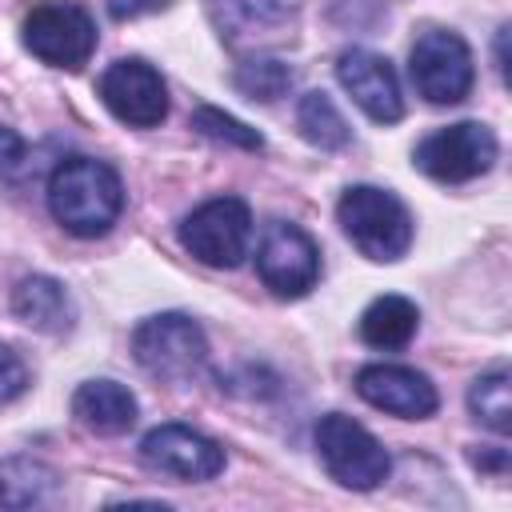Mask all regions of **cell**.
I'll use <instances>...</instances> for the list:
<instances>
[{"instance_id":"6da1fadb","label":"cell","mask_w":512,"mask_h":512,"mask_svg":"<svg viewBox=\"0 0 512 512\" xmlns=\"http://www.w3.org/2000/svg\"><path fill=\"white\" fill-rule=\"evenodd\" d=\"M48 208L72 236H104L124 212V184L116 168L92 156H68L48 176Z\"/></svg>"},{"instance_id":"7a4b0ae2","label":"cell","mask_w":512,"mask_h":512,"mask_svg":"<svg viewBox=\"0 0 512 512\" xmlns=\"http://www.w3.org/2000/svg\"><path fill=\"white\" fill-rule=\"evenodd\" d=\"M336 220L344 228V236L368 256V260H400L412 244V216L408 208L372 184H352L344 188L340 204H336Z\"/></svg>"},{"instance_id":"3957f363","label":"cell","mask_w":512,"mask_h":512,"mask_svg":"<svg viewBox=\"0 0 512 512\" xmlns=\"http://www.w3.org/2000/svg\"><path fill=\"white\" fill-rule=\"evenodd\" d=\"M132 356L136 364L168 384H184L192 380L204 360H208V340L200 332V324L184 312H160L136 324L132 332Z\"/></svg>"},{"instance_id":"277c9868","label":"cell","mask_w":512,"mask_h":512,"mask_svg":"<svg viewBox=\"0 0 512 512\" xmlns=\"http://www.w3.org/2000/svg\"><path fill=\"white\" fill-rule=\"evenodd\" d=\"M180 244L208 268H236L252 244V212L240 196H216L180 220Z\"/></svg>"},{"instance_id":"5b68a950","label":"cell","mask_w":512,"mask_h":512,"mask_svg":"<svg viewBox=\"0 0 512 512\" xmlns=\"http://www.w3.org/2000/svg\"><path fill=\"white\" fill-rule=\"evenodd\" d=\"M316 448H320L328 476L344 488H356V492L376 488L392 468L384 444L344 412H328L316 424Z\"/></svg>"},{"instance_id":"8992f818","label":"cell","mask_w":512,"mask_h":512,"mask_svg":"<svg viewBox=\"0 0 512 512\" xmlns=\"http://www.w3.org/2000/svg\"><path fill=\"white\" fill-rule=\"evenodd\" d=\"M408 72H412L416 92L428 104H460L476 80L472 48L456 32H444V28H432L412 44Z\"/></svg>"},{"instance_id":"52a82bcc","label":"cell","mask_w":512,"mask_h":512,"mask_svg":"<svg viewBox=\"0 0 512 512\" xmlns=\"http://www.w3.org/2000/svg\"><path fill=\"white\" fill-rule=\"evenodd\" d=\"M496 152H500V144L488 124L460 120V124H448V128L432 132L428 140H420L416 164H420V172H428L440 184H464V180L484 176L496 164Z\"/></svg>"},{"instance_id":"ba28073f","label":"cell","mask_w":512,"mask_h":512,"mask_svg":"<svg viewBox=\"0 0 512 512\" xmlns=\"http://www.w3.org/2000/svg\"><path fill=\"white\" fill-rule=\"evenodd\" d=\"M24 48L52 68H80L96 52V24L76 4H40L24 20Z\"/></svg>"},{"instance_id":"9c48e42d","label":"cell","mask_w":512,"mask_h":512,"mask_svg":"<svg viewBox=\"0 0 512 512\" xmlns=\"http://www.w3.org/2000/svg\"><path fill=\"white\" fill-rule=\"evenodd\" d=\"M256 272L272 296L296 300L320 280V248L296 224H268L256 252Z\"/></svg>"},{"instance_id":"30bf717a","label":"cell","mask_w":512,"mask_h":512,"mask_svg":"<svg viewBox=\"0 0 512 512\" xmlns=\"http://www.w3.org/2000/svg\"><path fill=\"white\" fill-rule=\"evenodd\" d=\"M140 460L172 480H212L224 472V448L188 424H156L140 440Z\"/></svg>"},{"instance_id":"8fae6325","label":"cell","mask_w":512,"mask_h":512,"mask_svg":"<svg viewBox=\"0 0 512 512\" xmlns=\"http://www.w3.org/2000/svg\"><path fill=\"white\" fill-rule=\"evenodd\" d=\"M104 108L128 128H156L168 116V88L160 72L144 60H116L100 76Z\"/></svg>"},{"instance_id":"7c38bea8","label":"cell","mask_w":512,"mask_h":512,"mask_svg":"<svg viewBox=\"0 0 512 512\" xmlns=\"http://www.w3.org/2000/svg\"><path fill=\"white\" fill-rule=\"evenodd\" d=\"M340 88L356 100V108L376 124H396L404 116V96L392 64L372 48H348L336 60Z\"/></svg>"},{"instance_id":"4fadbf2b","label":"cell","mask_w":512,"mask_h":512,"mask_svg":"<svg viewBox=\"0 0 512 512\" xmlns=\"http://www.w3.org/2000/svg\"><path fill=\"white\" fill-rule=\"evenodd\" d=\"M356 392L364 404L400 420H424L440 404L432 380L408 364H364L356 372Z\"/></svg>"},{"instance_id":"5bb4252c","label":"cell","mask_w":512,"mask_h":512,"mask_svg":"<svg viewBox=\"0 0 512 512\" xmlns=\"http://www.w3.org/2000/svg\"><path fill=\"white\" fill-rule=\"evenodd\" d=\"M72 416L96 436H120L136 424V396L116 380H88L72 396Z\"/></svg>"},{"instance_id":"9a60e30c","label":"cell","mask_w":512,"mask_h":512,"mask_svg":"<svg viewBox=\"0 0 512 512\" xmlns=\"http://www.w3.org/2000/svg\"><path fill=\"white\" fill-rule=\"evenodd\" d=\"M12 312L28 328L48 332V336H60L72 328V300H68L64 284L52 276H24L12 292Z\"/></svg>"},{"instance_id":"2e32d148","label":"cell","mask_w":512,"mask_h":512,"mask_svg":"<svg viewBox=\"0 0 512 512\" xmlns=\"http://www.w3.org/2000/svg\"><path fill=\"white\" fill-rule=\"evenodd\" d=\"M416 328H420L416 304H412L408 296H396V292L376 296V300L360 312V340L372 344V348H384V352L404 348V344L416 336Z\"/></svg>"},{"instance_id":"e0dca14e","label":"cell","mask_w":512,"mask_h":512,"mask_svg":"<svg viewBox=\"0 0 512 512\" xmlns=\"http://www.w3.org/2000/svg\"><path fill=\"white\" fill-rule=\"evenodd\" d=\"M220 36L228 40H244V36H264L272 28H280L296 0H208Z\"/></svg>"},{"instance_id":"ac0fdd59","label":"cell","mask_w":512,"mask_h":512,"mask_svg":"<svg viewBox=\"0 0 512 512\" xmlns=\"http://www.w3.org/2000/svg\"><path fill=\"white\" fill-rule=\"evenodd\" d=\"M56 496V472L32 456L0 460V508H40Z\"/></svg>"},{"instance_id":"d6986e66","label":"cell","mask_w":512,"mask_h":512,"mask_svg":"<svg viewBox=\"0 0 512 512\" xmlns=\"http://www.w3.org/2000/svg\"><path fill=\"white\" fill-rule=\"evenodd\" d=\"M296 128L316 148H344L352 140V128H348V120L340 116V108L332 104L328 92H304L300 96V104H296Z\"/></svg>"},{"instance_id":"ffe728a7","label":"cell","mask_w":512,"mask_h":512,"mask_svg":"<svg viewBox=\"0 0 512 512\" xmlns=\"http://www.w3.org/2000/svg\"><path fill=\"white\" fill-rule=\"evenodd\" d=\"M468 408L480 424H488L492 432H508L512 428V400H508V372L496 368V372H484L472 380L468 388Z\"/></svg>"},{"instance_id":"44dd1931","label":"cell","mask_w":512,"mask_h":512,"mask_svg":"<svg viewBox=\"0 0 512 512\" xmlns=\"http://www.w3.org/2000/svg\"><path fill=\"white\" fill-rule=\"evenodd\" d=\"M232 84H236V92H244L248 100L272 104V100H280V96L292 88V68L280 64V60H244V64H236Z\"/></svg>"},{"instance_id":"7402d4cb","label":"cell","mask_w":512,"mask_h":512,"mask_svg":"<svg viewBox=\"0 0 512 512\" xmlns=\"http://www.w3.org/2000/svg\"><path fill=\"white\" fill-rule=\"evenodd\" d=\"M192 128H196L200 136L216 140V144H236V148H244V152H260V148H264V140H260L256 128H248V124H240L236 116H228V112H220V108H208V104H200V108L192 112Z\"/></svg>"},{"instance_id":"603a6c76","label":"cell","mask_w":512,"mask_h":512,"mask_svg":"<svg viewBox=\"0 0 512 512\" xmlns=\"http://www.w3.org/2000/svg\"><path fill=\"white\" fill-rule=\"evenodd\" d=\"M24 172H28V144L12 128H0V176L20 180Z\"/></svg>"},{"instance_id":"cb8c5ba5","label":"cell","mask_w":512,"mask_h":512,"mask_svg":"<svg viewBox=\"0 0 512 512\" xmlns=\"http://www.w3.org/2000/svg\"><path fill=\"white\" fill-rule=\"evenodd\" d=\"M24 384H28V372H24L20 356H16L12 348L0 344V404L16 400V396L24 392Z\"/></svg>"},{"instance_id":"d4e9b609","label":"cell","mask_w":512,"mask_h":512,"mask_svg":"<svg viewBox=\"0 0 512 512\" xmlns=\"http://www.w3.org/2000/svg\"><path fill=\"white\" fill-rule=\"evenodd\" d=\"M108 12L116 20H128V16H140V12H152V8H164L168 0H104Z\"/></svg>"}]
</instances>
